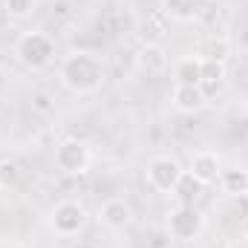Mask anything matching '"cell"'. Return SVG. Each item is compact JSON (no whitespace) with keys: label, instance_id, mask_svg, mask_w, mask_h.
<instances>
[{"label":"cell","instance_id":"cell-16","mask_svg":"<svg viewBox=\"0 0 248 248\" xmlns=\"http://www.w3.org/2000/svg\"><path fill=\"white\" fill-rule=\"evenodd\" d=\"M225 78L222 61H202V84H219Z\"/></svg>","mask_w":248,"mask_h":248},{"label":"cell","instance_id":"cell-9","mask_svg":"<svg viewBox=\"0 0 248 248\" xmlns=\"http://www.w3.org/2000/svg\"><path fill=\"white\" fill-rule=\"evenodd\" d=\"M170 101L179 113H199L208 98H205L202 84H176L170 93Z\"/></svg>","mask_w":248,"mask_h":248},{"label":"cell","instance_id":"cell-17","mask_svg":"<svg viewBox=\"0 0 248 248\" xmlns=\"http://www.w3.org/2000/svg\"><path fill=\"white\" fill-rule=\"evenodd\" d=\"M17 182V165L15 162H0V187H9Z\"/></svg>","mask_w":248,"mask_h":248},{"label":"cell","instance_id":"cell-1","mask_svg":"<svg viewBox=\"0 0 248 248\" xmlns=\"http://www.w3.org/2000/svg\"><path fill=\"white\" fill-rule=\"evenodd\" d=\"M61 84L69 93H78V95H87V93H95L101 84H104V66L95 55L90 52H69L61 61Z\"/></svg>","mask_w":248,"mask_h":248},{"label":"cell","instance_id":"cell-6","mask_svg":"<svg viewBox=\"0 0 248 248\" xmlns=\"http://www.w3.org/2000/svg\"><path fill=\"white\" fill-rule=\"evenodd\" d=\"M84 222H87V211H84L81 202L66 199V202H58V205L52 208V228H55L61 237L78 234V231L84 228Z\"/></svg>","mask_w":248,"mask_h":248},{"label":"cell","instance_id":"cell-14","mask_svg":"<svg viewBox=\"0 0 248 248\" xmlns=\"http://www.w3.org/2000/svg\"><path fill=\"white\" fill-rule=\"evenodd\" d=\"M176 84H202V61L196 55H187L173 66Z\"/></svg>","mask_w":248,"mask_h":248},{"label":"cell","instance_id":"cell-15","mask_svg":"<svg viewBox=\"0 0 248 248\" xmlns=\"http://www.w3.org/2000/svg\"><path fill=\"white\" fill-rule=\"evenodd\" d=\"M173 190H176V196L182 199V205H193V202L199 199V190H202V185H199V182H196V179H193V176L185 170V173H182V179L176 182V187H173Z\"/></svg>","mask_w":248,"mask_h":248},{"label":"cell","instance_id":"cell-7","mask_svg":"<svg viewBox=\"0 0 248 248\" xmlns=\"http://www.w3.org/2000/svg\"><path fill=\"white\" fill-rule=\"evenodd\" d=\"M187 173H190L202 187L219 182V173H222L219 156L211 153V150H199V153H193V156H190V165H187Z\"/></svg>","mask_w":248,"mask_h":248},{"label":"cell","instance_id":"cell-21","mask_svg":"<svg viewBox=\"0 0 248 248\" xmlns=\"http://www.w3.org/2000/svg\"><path fill=\"white\" fill-rule=\"evenodd\" d=\"M246 240H248V219H246Z\"/></svg>","mask_w":248,"mask_h":248},{"label":"cell","instance_id":"cell-18","mask_svg":"<svg viewBox=\"0 0 248 248\" xmlns=\"http://www.w3.org/2000/svg\"><path fill=\"white\" fill-rule=\"evenodd\" d=\"M32 6H35V0H6V9H9L15 17L29 15V12H32Z\"/></svg>","mask_w":248,"mask_h":248},{"label":"cell","instance_id":"cell-3","mask_svg":"<svg viewBox=\"0 0 248 248\" xmlns=\"http://www.w3.org/2000/svg\"><path fill=\"white\" fill-rule=\"evenodd\" d=\"M202 228H205V219H202V214H199L193 205H179V208L170 211V217H168V231H170V237L179 240V243H193V240L202 234Z\"/></svg>","mask_w":248,"mask_h":248},{"label":"cell","instance_id":"cell-13","mask_svg":"<svg viewBox=\"0 0 248 248\" xmlns=\"http://www.w3.org/2000/svg\"><path fill=\"white\" fill-rule=\"evenodd\" d=\"M219 185L228 196H246L248 193V170L246 168H228L219 173Z\"/></svg>","mask_w":248,"mask_h":248},{"label":"cell","instance_id":"cell-10","mask_svg":"<svg viewBox=\"0 0 248 248\" xmlns=\"http://www.w3.org/2000/svg\"><path fill=\"white\" fill-rule=\"evenodd\" d=\"M98 219H101V225L110 228V231H124V228L130 225V219H133V211H130V205H127L124 199H107V202L98 208Z\"/></svg>","mask_w":248,"mask_h":248},{"label":"cell","instance_id":"cell-12","mask_svg":"<svg viewBox=\"0 0 248 248\" xmlns=\"http://www.w3.org/2000/svg\"><path fill=\"white\" fill-rule=\"evenodd\" d=\"M228 52H231V41H228L225 35H211V38H205V41L199 44L196 58H199V61H225Z\"/></svg>","mask_w":248,"mask_h":248},{"label":"cell","instance_id":"cell-8","mask_svg":"<svg viewBox=\"0 0 248 248\" xmlns=\"http://www.w3.org/2000/svg\"><path fill=\"white\" fill-rule=\"evenodd\" d=\"M136 63H139V69L144 72V75H150V78H156V75H165L168 72V49L162 46V44H144L141 49H139V55H136Z\"/></svg>","mask_w":248,"mask_h":248},{"label":"cell","instance_id":"cell-2","mask_svg":"<svg viewBox=\"0 0 248 248\" xmlns=\"http://www.w3.org/2000/svg\"><path fill=\"white\" fill-rule=\"evenodd\" d=\"M15 55L29 69H44L55 58V44L44 32H26V35H20L17 46H15Z\"/></svg>","mask_w":248,"mask_h":248},{"label":"cell","instance_id":"cell-4","mask_svg":"<svg viewBox=\"0 0 248 248\" xmlns=\"http://www.w3.org/2000/svg\"><path fill=\"white\" fill-rule=\"evenodd\" d=\"M182 168H179V162L176 159H170V156H156V159H150L147 162V170H144V176H147V185L156 187V190H173L176 182L182 179Z\"/></svg>","mask_w":248,"mask_h":248},{"label":"cell","instance_id":"cell-20","mask_svg":"<svg viewBox=\"0 0 248 248\" xmlns=\"http://www.w3.org/2000/svg\"><path fill=\"white\" fill-rule=\"evenodd\" d=\"M72 248H93L90 243H78V246H72Z\"/></svg>","mask_w":248,"mask_h":248},{"label":"cell","instance_id":"cell-11","mask_svg":"<svg viewBox=\"0 0 248 248\" xmlns=\"http://www.w3.org/2000/svg\"><path fill=\"white\" fill-rule=\"evenodd\" d=\"M208 3H211V0H165V12H168L173 20L187 23V20H196V17L205 15Z\"/></svg>","mask_w":248,"mask_h":248},{"label":"cell","instance_id":"cell-5","mask_svg":"<svg viewBox=\"0 0 248 248\" xmlns=\"http://www.w3.org/2000/svg\"><path fill=\"white\" fill-rule=\"evenodd\" d=\"M55 165L63 173H84L90 168V147L81 139H66L55 147Z\"/></svg>","mask_w":248,"mask_h":248},{"label":"cell","instance_id":"cell-19","mask_svg":"<svg viewBox=\"0 0 248 248\" xmlns=\"http://www.w3.org/2000/svg\"><path fill=\"white\" fill-rule=\"evenodd\" d=\"M32 101H35V110H41V113H49V110H52V104H49L52 98H49L46 93H38V95H35Z\"/></svg>","mask_w":248,"mask_h":248}]
</instances>
